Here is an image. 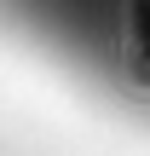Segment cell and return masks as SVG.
<instances>
[{
	"label": "cell",
	"mask_w": 150,
	"mask_h": 156,
	"mask_svg": "<svg viewBox=\"0 0 150 156\" xmlns=\"http://www.w3.org/2000/svg\"><path fill=\"white\" fill-rule=\"evenodd\" d=\"M0 23L104 98L150 110V0H0Z\"/></svg>",
	"instance_id": "obj_1"
}]
</instances>
